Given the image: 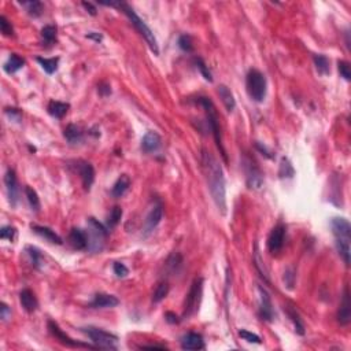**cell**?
I'll list each match as a JSON object with an SVG mask.
<instances>
[{
  "mask_svg": "<svg viewBox=\"0 0 351 351\" xmlns=\"http://www.w3.org/2000/svg\"><path fill=\"white\" fill-rule=\"evenodd\" d=\"M19 302L28 313H35L39 307V300L36 298V295L28 288H25L19 292Z\"/></svg>",
  "mask_w": 351,
  "mask_h": 351,
  "instance_id": "7402d4cb",
  "label": "cell"
},
{
  "mask_svg": "<svg viewBox=\"0 0 351 351\" xmlns=\"http://www.w3.org/2000/svg\"><path fill=\"white\" fill-rule=\"evenodd\" d=\"M10 316H11V309H10L4 302H1V303H0V318H1L3 321H7Z\"/></svg>",
  "mask_w": 351,
  "mask_h": 351,
  "instance_id": "681fc988",
  "label": "cell"
},
{
  "mask_svg": "<svg viewBox=\"0 0 351 351\" xmlns=\"http://www.w3.org/2000/svg\"><path fill=\"white\" fill-rule=\"evenodd\" d=\"M279 176L280 178H292L295 176V169H293L292 164L290 162L288 158H281L280 169H279Z\"/></svg>",
  "mask_w": 351,
  "mask_h": 351,
  "instance_id": "d590c367",
  "label": "cell"
},
{
  "mask_svg": "<svg viewBox=\"0 0 351 351\" xmlns=\"http://www.w3.org/2000/svg\"><path fill=\"white\" fill-rule=\"evenodd\" d=\"M195 102L205 109L207 128H209V130H210L213 136H214V141H216L217 147H218V150H220L221 155H223L225 164H228V155H227V151H225V148H224L223 137H221V129H220V121H218V114H217L216 106H214V103H213V100H211L210 98H206V96H199V98H196Z\"/></svg>",
  "mask_w": 351,
  "mask_h": 351,
  "instance_id": "3957f363",
  "label": "cell"
},
{
  "mask_svg": "<svg viewBox=\"0 0 351 351\" xmlns=\"http://www.w3.org/2000/svg\"><path fill=\"white\" fill-rule=\"evenodd\" d=\"M88 228H89V234H88V250L91 251H102L103 250V244H105V239L109 229L106 228L105 225L95 220L94 217L88 218Z\"/></svg>",
  "mask_w": 351,
  "mask_h": 351,
  "instance_id": "8992f818",
  "label": "cell"
},
{
  "mask_svg": "<svg viewBox=\"0 0 351 351\" xmlns=\"http://www.w3.org/2000/svg\"><path fill=\"white\" fill-rule=\"evenodd\" d=\"M193 63H195V66L199 69L200 74L203 76V78H205L206 81L213 82V74H211L209 66L206 64V62L203 60V59L200 58V57H195V58H193Z\"/></svg>",
  "mask_w": 351,
  "mask_h": 351,
  "instance_id": "74e56055",
  "label": "cell"
},
{
  "mask_svg": "<svg viewBox=\"0 0 351 351\" xmlns=\"http://www.w3.org/2000/svg\"><path fill=\"white\" fill-rule=\"evenodd\" d=\"M119 304V299L110 293H96L89 303L91 309H109V307H116Z\"/></svg>",
  "mask_w": 351,
  "mask_h": 351,
  "instance_id": "e0dca14e",
  "label": "cell"
},
{
  "mask_svg": "<svg viewBox=\"0 0 351 351\" xmlns=\"http://www.w3.org/2000/svg\"><path fill=\"white\" fill-rule=\"evenodd\" d=\"M255 147H257L258 151L261 152L262 155H265L266 158H269V159L273 158V154H272V151H270L269 148L265 146V144H262V143H259V141H257V143H255Z\"/></svg>",
  "mask_w": 351,
  "mask_h": 351,
  "instance_id": "f907efd6",
  "label": "cell"
},
{
  "mask_svg": "<svg viewBox=\"0 0 351 351\" xmlns=\"http://www.w3.org/2000/svg\"><path fill=\"white\" fill-rule=\"evenodd\" d=\"M37 63L40 64L41 69L46 71L47 74H54L55 71L58 70L59 58H43V57H37L36 58Z\"/></svg>",
  "mask_w": 351,
  "mask_h": 351,
  "instance_id": "f1b7e54d",
  "label": "cell"
},
{
  "mask_svg": "<svg viewBox=\"0 0 351 351\" xmlns=\"http://www.w3.org/2000/svg\"><path fill=\"white\" fill-rule=\"evenodd\" d=\"M25 252L29 257L32 266L35 269H40L41 265H43V254H41L40 250L35 246H26L25 247Z\"/></svg>",
  "mask_w": 351,
  "mask_h": 351,
  "instance_id": "f546056e",
  "label": "cell"
},
{
  "mask_svg": "<svg viewBox=\"0 0 351 351\" xmlns=\"http://www.w3.org/2000/svg\"><path fill=\"white\" fill-rule=\"evenodd\" d=\"M0 237L3 240H10V241H14L15 237H17V229L14 227H3L0 229Z\"/></svg>",
  "mask_w": 351,
  "mask_h": 351,
  "instance_id": "7bdbcfd3",
  "label": "cell"
},
{
  "mask_svg": "<svg viewBox=\"0 0 351 351\" xmlns=\"http://www.w3.org/2000/svg\"><path fill=\"white\" fill-rule=\"evenodd\" d=\"M130 187V178L129 176L122 175L121 177H118V180L114 182V185L112 188V195L114 198H121L125 195V192L128 191Z\"/></svg>",
  "mask_w": 351,
  "mask_h": 351,
  "instance_id": "83f0119b",
  "label": "cell"
},
{
  "mask_svg": "<svg viewBox=\"0 0 351 351\" xmlns=\"http://www.w3.org/2000/svg\"><path fill=\"white\" fill-rule=\"evenodd\" d=\"M99 4H102V6L117 7V8H119V10H121V11H122L129 19H130V22L133 24V26L137 29V32L144 37V40L147 41V44H148L150 50L154 53V55H159L158 41H157V39H155V36H154V33H152V30L150 29V28L147 26L146 22H144V21H143L137 14H136V11L132 8V7L129 6V4H126V3H123V1H107V3H106V1H99Z\"/></svg>",
  "mask_w": 351,
  "mask_h": 351,
  "instance_id": "7a4b0ae2",
  "label": "cell"
},
{
  "mask_svg": "<svg viewBox=\"0 0 351 351\" xmlns=\"http://www.w3.org/2000/svg\"><path fill=\"white\" fill-rule=\"evenodd\" d=\"M30 229H32L35 234L41 236L43 239H46L47 241H50V243H53V244H58L59 246V244L63 243L62 239H60V236H59L58 234H55V231H53L51 228H48V227H43V225L32 224V225H30Z\"/></svg>",
  "mask_w": 351,
  "mask_h": 351,
  "instance_id": "44dd1931",
  "label": "cell"
},
{
  "mask_svg": "<svg viewBox=\"0 0 351 351\" xmlns=\"http://www.w3.org/2000/svg\"><path fill=\"white\" fill-rule=\"evenodd\" d=\"M182 350H203L205 340L203 336L196 332H188L181 338Z\"/></svg>",
  "mask_w": 351,
  "mask_h": 351,
  "instance_id": "ac0fdd59",
  "label": "cell"
},
{
  "mask_svg": "<svg viewBox=\"0 0 351 351\" xmlns=\"http://www.w3.org/2000/svg\"><path fill=\"white\" fill-rule=\"evenodd\" d=\"M178 47L180 50H182L184 53H192L193 46H192V37L189 35H181L178 37Z\"/></svg>",
  "mask_w": 351,
  "mask_h": 351,
  "instance_id": "f35d334b",
  "label": "cell"
},
{
  "mask_svg": "<svg viewBox=\"0 0 351 351\" xmlns=\"http://www.w3.org/2000/svg\"><path fill=\"white\" fill-rule=\"evenodd\" d=\"M165 318H166V321L169 322V324H178V322L181 321V318H178V316L176 313H173V311H166L165 313Z\"/></svg>",
  "mask_w": 351,
  "mask_h": 351,
  "instance_id": "816d5d0a",
  "label": "cell"
},
{
  "mask_svg": "<svg viewBox=\"0 0 351 351\" xmlns=\"http://www.w3.org/2000/svg\"><path fill=\"white\" fill-rule=\"evenodd\" d=\"M258 292H259V310H258V316L263 321L272 322L273 318H275V310H273V304H272L269 292L262 286H258Z\"/></svg>",
  "mask_w": 351,
  "mask_h": 351,
  "instance_id": "9c48e42d",
  "label": "cell"
},
{
  "mask_svg": "<svg viewBox=\"0 0 351 351\" xmlns=\"http://www.w3.org/2000/svg\"><path fill=\"white\" fill-rule=\"evenodd\" d=\"M69 243L76 250H87L88 234L81 228H73L69 234Z\"/></svg>",
  "mask_w": 351,
  "mask_h": 351,
  "instance_id": "ffe728a7",
  "label": "cell"
},
{
  "mask_svg": "<svg viewBox=\"0 0 351 351\" xmlns=\"http://www.w3.org/2000/svg\"><path fill=\"white\" fill-rule=\"evenodd\" d=\"M246 88L248 96L257 103H262L266 98L268 82L262 71L258 69H250L246 77Z\"/></svg>",
  "mask_w": 351,
  "mask_h": 351,
  "instance_id": "277c9868",
  "label": "cell"
},
{
  "mask_svg": "<svg viewBox=\"0 0 351 351\" xmlns=\"http://www.w3.org/2000/svg\"><path fill=\"white\" fill-rule=\"evenodd\" d=\"M41 41L43 46L51 47L54 44H57V36H58V28L55 25H46L40 32Z\"/></svg>",
  "mask_w": 351,
  "mask_h": 351,
  "instance_id": "cb8c5ba5",
  "label": "cell"
},
{
  "mask_svg": "<svg viewBox=\"0 0 351 351\" xmlns=\"http://www.w3.org/2000/svg\"><path fill=\"white\" fill-rule=\"evenodd\" d=\"M338 70H339L340 76L343 77L346 81H350L351 70H350V63H349V62H346V60H339V62H338Z\"/></svg>",
  "mask_w": 351,
  "mask_h": 351,
  "instance_id": "b9f144b4",
  "label": "cell"
},
{
  "mask_svg": "<svg viewBox=\"0 0 351 351\" xmlns=\"http://www.w3.org/2000/svg\"><path fill=\"white\" fill-rule=\"evenodd\" d=\"M218 95H220V98H221V100H223L224 106H225V109H227V112L232 113L234 110V107H236V100H234V94H232V91L229 89L227 85H220L218 87Z\"/></svg>",
  "mask_w": 351,
  "mask_h": 351,
  "instance_id": "484cf974",
  "label": "cell"
},
{
  "mask_svg": "<svg viewBox=\"0 0 351 351\" xmlns=\"http://www.w3.org/2000/svg\"><path fill=\"white\" fill-rule=\"evenodd\" d=\"M286 225L277 224L275 228L272 229L268 237V248L272 254H277L281 251V248L284 246V239H286Z\"/></svg>",
  "mask_w": 351,
  "mask_h": 351,
  "instance_id": "30bf717a",
  "label": "cell"
},
{
  "mask_svg": "<svg viewBox=\"0 0 351 351\" xmlns=\"http://www.w3.org/2000/svg\"><path fill=\"white\" fill-rule=\"evenodd\" d=\"M85 37L89 39V40L96 41V43H100V41L103 40V35H102V33H98V32H89Z\"/></svg>",
  "mask_w": 351,
  "mask_h": 351,
  "instance_id": "db71d44e",
  "label": "cell"
},
{
  "mask_svg": "<svg viewBox=\"0 0 351 351\" xmlns=\"http://www.w3.org/2000/svg\"><path fill=\"white\" fill-rule=\"evenodd\" d=\"M351 320V302H350V291L349 287H345L343 291V296H342V302H340L339 310H338V321L340 322V325H349Z\"/></svg>",
  "mask_w": 351,
  "mask_h": 351,
  "instance_id": "2e32d148",
  "label": "cell"
},
{
  "mask_svg": "<svg viewBox=\"0 0 351 351\" xmlns=\"http://www.w3.org/2000/svg\"><path fill=\"white\" fill-rule=\"evenodd\" d=\"M76 169L77 172H78L80 177H81V181L84 188H85L87 191H89L95 181L94 166L89 164V162H87V161H77Z\"/></svg>",
  "mask_w": 351,
  "mask_h": 351,
  "instance_id": "7c38bea8",
  "label": "cell"
},
{
  "mask_svg": "<svg viewBox=\"0 0 351 351\" xmlns=\"http://www.w3.org/2000/svg\"><path fill=\"white\" fill-rule=\"evenodd\" d=\"M286 310H287V314L288 317H290V320L292 321L293 328H295V332H296L298 335H300V336H303L304 325H303V321H302V318H300V316L298 314V311L295 310L292 306H288Z\"/></svg>",
  "mask_w": 351,
  "mask_h": 351,
  "instance_id": "1f68e13d",
  "label": "cell"
},
{
  "mask_svg": "<svg viewBox=\"0 0 351 351\" xmlns=\"http://www.w3.org/2000/svg\"><path fill=\"white\" fill-rule=\"evenodd\" d=\"M48 331L50 334L53 335L55 339L58 340L60 345L66 346V347H74V349H78V347H85V349H98L96 346H91L87 345V343H80L77 340L71 339L70 336L64 334L63 331L59 328V325L57 322L54 321H48Z\"/></svg>",
  "mask_w": 351,
  "mask_h": 351,
  "instance_id": "ba28073f",
  "label": "cell"
},
{
  "mask_svg": "<svg viewBox=\"0 0 351 351\" xmlns=\"http://www.w3.org/2000/svg\"><path fill=\"white\" fill-rule=\"evenodd\" d=\"M113 270H114V275L119 277V279H123V277H126L129 275V269L121 262H114Z\"/></svg>",
  "mask_w": 351,
  "mask_h": 351,
  "instance_id": "bcb514c9",
  "label": "cell"
},
{
  "mask_svg": "<svg viewBox=\"0 0 351 351\" xmlns=\"http://www.w3.org/2000/svg\"><path fill=\"white\" fill-rule=\"evenodd\" d=\"M162 146V137L157 132H147L141 139V150L146 154L158 151Z\"/></svg>",
  "mask_w": 351,
  "mask_h": 351,
  "instance_id": "d6986e66",
  "label": "cell"
},
{
  "mask_svg": "<svg viewBox=\"0 0 351 351\" xmlns=\"http://www.w3.org/2000/svg\"><path fill=\"white\" fill-rule=\"evenodd\" d=\"M4 184H6L7 196H8V202L12 207H15L18 203V181L17 175L12 169H8L4 176Z\"/></svg>",
  "mask_w": 351,
  "mask_h": 351,
  "instance_id": "9a60e30c",
  "label": "cell"
},
{
  "mask_svg": "<svg viewBox=\"0 0 351 351\" xmlns=\"http://www.w3.org/2000/svg\"><path fill=\"white\" fill-rule=\"evenodd\" d=\"M244 169H246V180L248 188L259 189V188L262 187L263 176L261 173V170L255 166V164L251 162V161H247L246 165H244Z\"/></svg>",
  "mask_w": 351,
  "mask_h": 351,
  "instance_id": "4fadbf2b",
  "label": "cell"
},
{
  "mask_svg": "<svg viewBox=\"0 0 351 351\" xmlns=\"http://www.w3.org/2000/svg\"><path fill=\"white\" fill-rule=\"evenodd\" d=\"M169 293V284L165 283V281H161L158 283V286L155 287L154 290V293H152V302L154 303H159L161 300H164Z\"/></svg>",
  "mask_w": 351,
  "mask_h": 351,
  "instance_id": "e575fe53",
  "label": "cell"
},
{
  "mask_svg": "<svg viewBox=\"0 0 351 351\" xmlns=\"http://www.w3.org/2000/svg\"><path fill=\"white\" fill-rule=\"evenodd\" d=\"M331 229L335 236V240H350L351 241V225L343 217H335L331 221Z\"/></svg>",
  "mask_w": 351,
  "mask_h": 351,
  "instance_id": "8fae6325",
  "label": "cell"
},
{
  "mask_svg": "<svg viewBox=\"0 0 351 351\" xmlns=\"http://www.w3.org/2000/svg\"><path fill=\"white\" fill-rule=\"evenodd\" d=\"M63 136L66 141L71 144V146H76L80 144L84 140V132L81 130L80 126H77L74 123H69L63 130Z\"/></svg>",
  "mask_w": 351,
  "mask_h": 351,
  "instance_id": "603a6c76",
  "label": "cell"
},
{
  "mask_svg": "<svg viewBox=\"0 0 351 351\" xmlns=\"http://www.w3.org/2000/svg\"><path fill=\"white\" fill-rule=\"evenodd\" d=\"M295 270L292 268H288L286 272H284V283L290 290H292L293 286H295Z\"/></svg>",
  "mask_w": 351,
  "mask_h": 351,
  "instance_id": "7dc6e473",
  "label": "cell"
},
{
  "mask_svg": "<svg viewBox=\"0 0 351 351\" xmlns=\"http://www.w3.org/2000/svg\"><path fill=\"white\" fill-rule=\"evenodd\" d=\"M98 92H99L100 96H103V98L112 95V87H110V84H107V82H100L99 85H98Z\"/></svg>",
  "mask_w": 351,
  "mask_h": 351,
  "instance_id": "c3c4849f",
  "label": "cell"
},
{
  "mask_svg": "<svg viewBox=\"0 0 351 351\" xmlns=\"http://www.w3.org/2000/svg\"><path fill=\"white\" fill-rule=\"evenodd\" d=\"M81 331L94 342V345L98 349H103V350H117L118 349L117 336L107 332L105 329L95 327H85L81 328Z\"/></svg>",
  "mask_w": 351,
  "mask_h": 351,
  "instance_id": "5b68a950",
  "label": "cell"
},
{
  "mask_svg": "<svg viewBox=\"0 0 351 351\" xmlns=\"http://www.w3.org/2000/svg\"><path fill=\"white\" fill-rule=\"evenodd\" d=\"M0 32L3 33V36L14 35V29H12L11 24L8 22V19L4 15H0Z\"/></svg>",
  "mask_w": 351,
  "mask_h": 351,
  "instance_id": "ee69618b",
  "label": "cell"
},
{
  "mask_svg": "<svg viewBox=\"0 0 351 351\" xmlns=\"http://www.w3.org/2000/svg\"><path fill=\"white\" fill-rule=\"evenodd\" d=\"M121 218H122V209H121L119 206H114L112 210H110V213H109V216H107L106 228L109 229V231L114 229L118 224H119Z\"/></svg>",
  "mask_w": 351,
  "mask_h": 351,
  "instance_id": "4dcf8cb0",
  "label": "cell"
},
{
  "mask_svg": "<svg viewBox=\"0 0 351 351\" xmlns=\"http://www.w3.org/2000/svg\"><path fill=\"white\" fill-rule=\"evenodd\" d=\"M313 60H314V66H316L318 74H321V76H328L329 74V71H331V69H329V59L324 54L314 55Z\"/></svg>",
  "mask_w": 351,
  "mask_h": 351,
  "instance_id": "d6a6232c",
  "label": "cell"
},
{
  "mask_svg": "<svg viewBox=\"0 0 351 351\" xmlns=\"http://www.w3.org/2000/svg\"><path fill=\"white\" fill-rule=\"evenodd\" d=\"M164 218V206L161 202H158L157 205L152 207L148 216L146 218V223H144V234H150L159 225V223L162 221Z\"/></svg>",
  "mask_w": 351,
  "mask_h": 351,
  "instance_id": "5bb4252c",
  "label": "cell"
},
{
  "mask_svg": "<svg viewBox=\"0 0 351 351\" xmlns=\"http://www.w3.org/2000/svg\"><path fill=\"white\" fill-rule=\"evenodd\" d=\"M239 336L243 340H246L248 343H255V345H261V338L257 334H252L247 329H240Z\"/></svg>",
  "mask_w": 351,
  "mask_h": 351,
  "instance_id": "60d3db41",
  "label": "cell"
},
{
  "mask_svg": "<svg viewBox=\"0 0 351 351\" xmlns=\"http://www.w3.org/2000/svg\"><path fill=\"white\" fill-rule=\"evenodd\" d=\"M4 114L10 118L14 122H19L22 119V112L19 109H14V107H6L4 109Z\"/></svg>",
  "mask_w": 351,
  "mask_h": 351,
  "instance_id": "f6af8a7d",
  "label": "cell"
},
{
  "mask_svg": "<svg viewBox=\"0 0 351 351\" xmlns=\"http://www.w3.org/2000/svg\"><path fill=\"white\" fill-rule=\"evenodd\" d=\"M81 4H82V7L87 10V12H89L91 15H94L95 17V15L98 14V10H96V7H95L92 3H89V1H82Z\"/></svg>",
  "mask_w": 351,
  "mask_h": 351,
  "instance_id": "f5cc1de1",
  "label": "cell"
},
{
  "mask_svg": "<svg viewBox=\"0 0 351 351\" xmlns=\"http://www.w3.org/2000/svg\"><path fill=\"white\" fill-rule=\"evenodd\" d=\"M21 4L26 8V11L30 17L37 18L43 14V3L37 1V0H32V1H21Z\"/></svg>",
  "mask_w": 351,
  "mask_h": 351,
  "instance_id": "836d02e7",
  "label": "cell"
},
{
  "mask_svg": "<svg viewBox=\"0 0 351 351\" xmlns=\"http://www.w3.org/2000/svg\"><path fill=\"white\" fill-rule=\"evenodd\" d=\"M69 109H70L69 103L59 102V100H51L47 107L50 116H53L54 118H63L66 116V113L69 112Z\"/></svg>",
  "mask_w": 351,
  "mask_h": 351,
  "instance_id": "d4e9b609",
  "label": "cell"
},
{
  "mask_svg": "<svg viewBox=\"0 0 351 351\" xmlns=\"http://www.w3.org/2000/svg\"><path fill=\"white\" fill-rule=\"evenodd\" d=\"M25 195H26V199H28V202H29L30 209H32L33 211H36V213L40 210L41 207L40 199H39V195H37V192H36L35 189L26 185V187H25Z\"/></svg>",
  "mask_w": 351,
  "mask_h": 351,
  "instance_id": "8d00e7d4",
  "label": "cell"
},
{
  "mask_svg": "<svg viewBox=\"0 0 351 351\" xmlns=\"http://www.w3.org/2000/svg\"><path fill=\"white\" fill-rule=\"evenodd\" d=\"M202 293H203V279L202 277H196L192 284H191L189 292H188L187 298H185L182 318H188V317L193 316L198 311L200 299H202Z\"/></svg>",
  "mask_w": 351,
  "mask_h": 351,
  "instance_id": "52a82bcc",
  "label": "cell"
},
{
  "mask_svg": "<svg viewBox=\"0 0 351 351\" xmlns=\"http://www.w3.org/2000/svg\"><path fill=\"white\" fill-rule=\"evenodd\" d=\"M182 263V258L180 254H172L169 258H168V262H166V266L172 269V272H177L178 268L181 266Z\"/></svg>",
  "mask_w": 351,
  "mask_h": 351,
  "instance_id": "ab89813d",
  "label": "cell"
},
{
  "mask_svg": "<svg viewBox=\"0 0 351 351\" xmlns=\"http://www.w3.org/2000/svg\"><path fill=\"white\" fill-rule=\"evenodd\" d=\"M141 349H161V350H165V349H166V346H164V345H147V346H143Z\"/></svg>",
  "mask_w": 351,
  "mask_h": 351,
  "instance_id": "11a10c76",
  "label": "cell"
},
{
  "mask_svg": "<svg viewBox=\"0 0 351 351\" xmlns=\"http://www.w3.org/2000/svg\"><path fill=\"white\" fill-rule=\"evenodd\" d=\"M25 64V59L21 58L19 55H17V54H11L10 57H8V59H7V62L4 63V66H3V69H4V71H6L7 74H14V73H17L18 70H21L22 67H24Z\"/></svg>",
  "mask_w": 351,
  "mask_h": 351,
  "instance_id": "4316f807",
  "label": "cell"
},
{
  "mask_svg": "<svg viewBox=\"0 0 351 351\" xmlns=\"http://www.w3.org/2000/svg\"><path fill=\"white\" fill-rule=\"evenodd\" d=\"M202 166L205 170L206 181L209 185V191L217 209L221 211V214H227V184L224 177V170L217 158L207 151L202 150Z\"/></svg>",
  "mask_w": 351,
  "mask_h": 351,
  "instance_id": "6da1fadb",
  "label": "cell"
}]
</instances>
